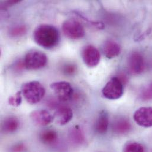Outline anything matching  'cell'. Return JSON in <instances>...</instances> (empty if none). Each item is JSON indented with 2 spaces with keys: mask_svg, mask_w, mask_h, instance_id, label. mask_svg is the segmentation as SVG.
Listing matches in <instances>:
<instances>
[{
  "mask_svg": "<svg viewBox=\"0 0 152 152\" xmlns=\"http://www.w3.org/2000/svg\"><path fill=\"white\" fill-rule=\"evenodd\" d=\"M33 39L40 46L50 49L57 46L60 36L58 29L48 24H42L36 28L33 32Z\"/></svg>",
  "mask_w": 152,
  "mask_h": 152,
  "instance_id": "cell-1",
  "label": "cell"
},
{
  "mask_svg": "<svg viewBox=\"0 0 152 152\" xmlns=\"http://www.w3.org/2000/svg\"><path fill=\"white\" fill-rule=\"evenodd\" d=\"M24 98L30 104L39 102L44 97L46 90L43 85L38 81H31L24 83L21 88Z\"/></svg>",
  "mask_w": 152,
  "mask_h": 152,
  "instance_id": "cell-2",
  "label": "cell"
},
{
  "mask_svg": "<svg viewBox=\"0 0 152 152\" xmlns=\"http://www.w3.org/2000/svg\"><path fill=\"white\" fill-rule=\"evenodd\" d=\"M25 68L28 70H38L43 68L48 63L47 56L40 51L28 52L24 59Z\"/></svg>",
  "mask_w": 152,
  "mask_h": 152,
  "instance_id": "cell-3",
  "label": "cell"
},
{
  "mask_svg": "<svg viewBox=\"0 0 152 152\" xmlns=\"http://www.w3.org/2000/svg\"><path fill=\"white\" fill-rule=\"evenodd\" d=\"M123 84L117 76L112 77L104 87L102 93L105 98L111 100L120 98L123 94Z\"/></svg>",
  "mask_w": 152,
  "mask_h": 152,
  "instance_id": "cell-4",
  "label": "cell"
},
{
  "mask_svg": "<svg viewBox=\"0 0 152 152\" xmlns=\"http://www.w3.org/2000/svg\"><path fill=\"white\" fill-rule=\"evenodd\" d=\"M62 31L64 35L72 40L82 39L85 34V29L80 22L75 19L66 20L62 24Z\"/></svg>",
  "mask_w": 152,
  "mask_h": 152,
  "instance_id": "cell-5",
  "label": "cell"
},
{
  "mask_svg": "<svg viewBox=\"0 0 152 152\" xmlns=\"http://www.w3.org/2000/svg\"><path fill=\"white\" fill-rule=\"evenodd\" d=\"M50 88L54 91L58 99L62 102L71 99L74 94L73 88L68 82L60 81L52 83Z\"/></svg>",
  "mask_w": 152,
  "mask_h": 152,
  "instance_id": "cell-6",
  "label": "cell"
},
{
  "mask_svg": "<svg viewBox=\"0 0 152 152\" xmlns=\"http://www.w3.org/2000/svg\"><path fill=\"white\" fill-rule=\"evenodd\" d=\"M81 55L84 63L89 67H95L100 62V53L94 46H85L82 50Z\"/></svg>",
  "mask_w": 152,
  "mask_h": 152,
  "instance_id": "cell-7",
  "label": "cell"
},
{
  "mask_svg": "<svg viewBox=\"0 0 152 152\" xmlns=\"http://www.w3.org/2000/svg\"><path fill=\"white\" fill-rule=\"evenodd\" d=\"M127 66L129 71L133 74H140L145 68V63L143 56L138 52L132 53L129 56Z\"/></svg>",
  "mask_w": 152,
  "mask_h": 152,
  "instance_id": "cell-8",
  "label": "cell"
},
{
  "mask_svg": "<svg viewBox=\"0 0 152 152\" xmlns=\"http://www.w3.org/2000/svg\"><path fill=\"white\" fill-rule=\"evenodd\" d=\"M134 120L136 123L143 127L152 126V107H141L134 114Z\"/></svg>",
  "mask_w": 152,
  "mask_h": 152,
  "instance_id": "cell-9",
  "label": "cell"
},
{
  "mask_svg": "<svg viewBox=\"0 0 152 152\" xmlns=\"http://www.w3.org/2000/svg\"><path fill=\"white\" fill-rule=\"evenodd\" d=\"M30 117L33 122L39 126H47L54 120L53 115L45 110H38L30 113Z\"/></svg>",
  "mask_w": 152,
  "mask_h": 152,
  "instance_id": "cell-10",
  "label": "cell"
},
{
  "mask_svg": "<svg viewBox=\"0 0 152 152\" xmlns=\"http://www.w3.org/2000/svg\"><path fill=\"white\" fill-rule=\"evenodd\" d=\"M73 115L72 109L68 107L64 106L56 110L53 115V118L58 124L64 126L72 120Z\"/></svg>",
  "mask_w": 152,
  "mask_h": 152,
  "instance_id": "cell-11",
  "label": "cell"
},
{
  "mask_svg": "<svg viewBox=\"0 0 152 152\" xmlns=\"http://www.w3.org/2000/svg\"><path fill=\"white\" fill-rule=\"evenodd\" d=\"M104 55L108 59H113L118 56L121 52L120 45L116 42L108 40L105 42L103 46Z\"/></svg>",
  "mask_w": 152,
  "mask_h": 152,
  "instance_id": "cell-12",
  "label": "cell"
},
{
  "mask_svg": "<svg viewBox=\"0 0 152 152\" xmlns=\"http://www.w3.org/2000/svg\"><path fill=\"white\" fill-rule=\"evenodd\" d=\"M114 133L117 134H125L132 130V124L127 118L119 117L115 120L113 124Z\"/></svg>",
  "mask_w": 152,
  "mask_h": 152,
  "instance_id": "cell-13",
  "label": "cell"
},
{
  "mask_svg": "<svg viewBox=\"0 0 152 152\" xmlns=\"http://www.w3.org/2000/svg\"><path fill=\"white\" fill-rule=\"evenodd\" d=\"M109 126V116L105 111H102L98 115L95 122V130L99 134H104L107 133Z\"/></svg>",
  "mask_w": 152,
  "mask_h": 152,
  "instance_id": "cell-14",
  "label": "cell"
},
{
  "mask_svg": "<svg viewBox=\"0 0 152 152\" xmlns=\"http://www.w3.org/2000/svg\"><path fill=\"white\" fill-rule=\"evenodd\" d=\"M19 120L13 116L7 117L3 121L1 125V130L5 133H12L19 127Z\"/></svg>",
  "mask_w": 152,
  "mask_h": 152,
  "instance_id": "cell-15",
  "label": "cell"
},
{
  "mask_svg": "<svg viewBox=\"0 0 152 152\" xmlns=\"http://www.w3.org/2000/svg\"><path fill=\"white\" fill-rule=\"evenodd\" d=\"M58 138L56 132L53 130H46L43 131L40 134L41 142L45 145H52L55 143Z\"/></svg>",
  "mask_w": 152,
  "mask_h": 152,
  "instance_id": "cell-16",
  "label": "cell"
},
{
  "mask_svg": "<svg viewBox=\"0 0 152 152\" xmlns=\"http://www.w3.org/2000/svg\"><path fill=\"white\" fill-rule=\"evenodd\" d=\"M70 139L77 145H81L85 142V137L79 127L76 126L71 129L70 133Z\"/></svg>",
  "mask_w": 152,
  "mask_h": 152,
  "instance_id": "cell-17",
  "label": "cell"
},
{
  "mask_svg": "<svg viewBox=\"0 0 152 152\" xmlns=\"http://www.w3.org/2000/svg\"><path fill=\"white\" fill-rule=\"evenodd\" d=\"M27 30V27L25 25H17L12 27L10 30L9 33L12 37H20L26 33Z\"/></svg>",
  "mask_w": 152,
  "mask_h": 152,
  "instance_id": "cell-18",
  "label": "cell"
},
{
  "mask_svg": "<svg viewBox=\"0 0 152 152\" xmlns=\"http://www.w3.org/2000/svg\"><path fill=\"white\" fill-rule=\"evenodd\" d=\"M123 152H145V149L139 143L129 142L124 146Z\"/></svg>",
  "mask_w": 152,
  "mask_h": 152,
  "instance_id": "cell-19",
  "label": "cell"
},
{
  "mask_svg": "<svg viewBox=\"0 0 152 152\" xmlns=\"http://www.w3.org/2000/svg\"><path fill=\"white\" fill-rule=\"evenodd\" d=\"M22 92L18 91L8 98V104L12 107H18L22 102Z\"/></svg>",
  "mask_w": 152,
  "mask_h": 152,
  "instance_id": "cell-20",
  "label": "cell"
},
{
  "mask_svg": "<svg viewBox=\"0 0 152 152\" xmlns=\"http://www.w3.org/2000/svg\"><path fill=\"white\" fill-rule=\"evenodd\" d=\"M140 98L143 101L152 99V82L145 87L140 94Z\"/></svg>",
  "mask_w": 152,
  "mask_h": 152,
  "instance_id": "cell-21",
  "label": "cell"
},
{
  "mask_svg": "<svg viewBox=\"0 0 152 152\" xmlns=\"http://www.w3.org/2000/svg\"><path fill=\"white\" fill-rule=\"evenodd\" d=\"M64 72L68 75H72L76 72V66L74 65H66L64 68Z\"/></svg>",
  "mask_w": 152,
  "mask_h": 152,
  "instance_id": "cell-22",
  "label": "cell"
},
{
  "mask_svg": "<svg viewBox=\"0 0 152 152\" xmlns=\"http://www.w3.org/2000/svg\"><path fill=\"white\" fill-rule=\"evenodd\" d=\"M20 1H14V0H12V1H5V2H4V5H2V8H7V7H8L10 6H11L12 5H14L18 2H19Z\"/></svg>",
  "mask_w": 152,
  "mask_h": 152,
  "instance_id": "cell-23",
  "label": "cell"
},
{
  "mask_svg": "<svg viewBox=\"0 0 152 152\" xmlns=\"http://www.w3.org/2000/svg\"><path fill=\"white\" fill-rule=\"evenodd\" d=\"M24 146L23 145H17L15 146V147L12 149L13 152H22L24 150Z\"/></svg>",
  "mask_w": 152,
  "mask_h": 152,
  "instance_id": "cell-24",
  "label": "cell"
}]
</instances>
